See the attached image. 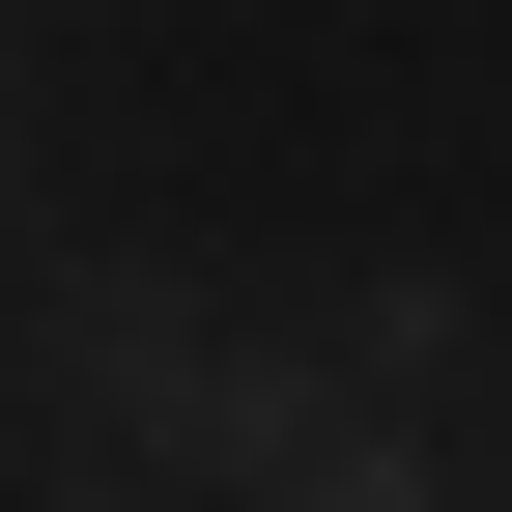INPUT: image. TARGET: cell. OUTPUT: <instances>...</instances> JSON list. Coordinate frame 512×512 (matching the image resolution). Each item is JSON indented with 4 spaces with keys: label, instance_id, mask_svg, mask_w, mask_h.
<instances>
[{
    "label": "cell",
    "instance_id": "cell-5",
    "mask_svg": "<svg viewBox=\"0 0 512 512\" xmlns=\"http://www.w3.org/2000/svg\"><path fill=\"white\" fill-rule=\"evenodd\" d=\"M0 143H29V114H0Z\"/></svg>",
    "mask_w": 512,
    "mask_h": 512
},
{
    "label": "cell",
    "instance_id": "cell-3",
    "mask_svg": "<svg viewBox=\"0 0 512 512\" xmlns=\"http://www.w3.org/2000/svg\"><path fill=\"white\" fill-rule=\"evenodd\" d=\"M456 370H484V313L427 285V256H399V285H342V399H456Z\"/></svg>",
    "mask_w": 512,
    "mask_h": 512
},
{
    "label": "cell",
    "instance_id": "cell-2",
    "mask_svg": "<svg viewBox=\"0 0 512 512\" xmlns=\"http://www.w3.org/2000/svg\"><path fill=\"white\" fill-rule=\"evenodd\" d=\"M256 512H456V456H427V399H342V427H313Z\"/></svg>",
    "mask_w": 512,
    "mask_h": 512
},
{
    "label": "cell",
    "instance_id": "cell-1",
    "mask_svg": "<svg viewBox=\"0 0 512 512\" xmlns=\"http://www.w3.org/2000/svg\"><path fill=\"white\" fill-rule=\"evenodd\" d=\"M57 399H86L143 484H228L256 512L313 427H342V342H256V313L171 285V256H86V285H57Z\"/></svg>",
    "mask_w": 512,
    "mask_h": 512
},
{
    "label": "cell",
    "instance_id": "cell-4",
    "mask_svg": "<svg viewBox=\"0 0 512 512\" xmlns=\"http://www.w3.org/2000/svg\"><path fill=\"white\" fill-rule=\"evenodd\" d=\"M0 512H143V484H114V456H29V484H0Z\"/></svg>",
    "mask_w": 512,
    "mask_h": 512
}]
</instances>
